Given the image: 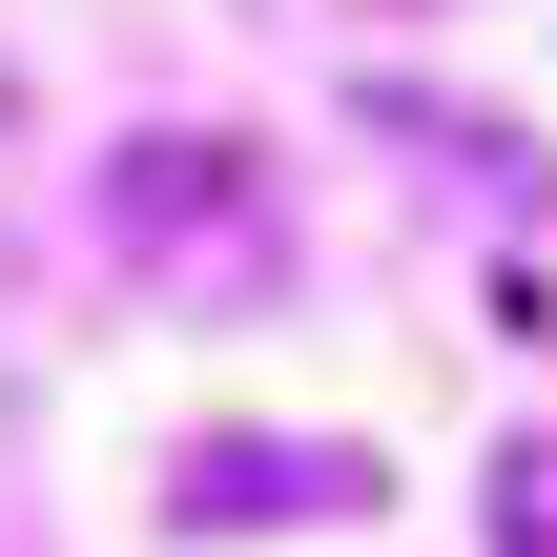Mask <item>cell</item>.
Wrapping results in <instances>:
<instances>
[{
	"label": "cell",
	"mask_w": 557,
	"mask_h": 557,
	"mask_svg": "<svg viewBox=\"0 0 557 557\" xmlns=\"http://www.w3.org/2000/svg\"><path fill=\"white\" fill-rule=\"evenodd\" d=\"M103 227H124L145 269L248 289V269H269V165H248L227 124H165V145H124V165H103Z\"/></svg>",
	"instance_id": "6da1fadb"
},
{
	"label": "cell",
	"mask_w": 557,
	"mask_h": 557,
	"mask_svg": "<svg viewBox=\"0 0 557 557\" xmlns=\"http://www.w3.org/2000/svg\"><path fill=\"white\" fill-rule=\"evenodd\" d=\"M165 496H186V537H269V517H351V496H372V455H289V434H207V455H186Z\"/></svg>",
	"instance_id": "7a4b0ae2"
},
{
	"label": "cell",
	"mask_w": 557,
	"mask_h": 557,
	"mask_svg": "<svg viewBox=\"0 0 557 557\" xmlns=\"http://www.w3.org/2000/svg\"><path fill=\"white\" fill-rule=\"evenodd\" d=\"M475 496H496V557H557V434H517Z\"/></svg>",
	"instance_id": "3957f363"
}]
</instances>
